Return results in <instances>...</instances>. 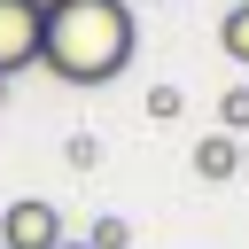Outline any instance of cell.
<instances>
[{
    "label": "cell",
    "mask_w": 249,
    "mask_h": 249,
    "mask_svg": "<svg viewBox=\"0 0 249 249\" xmlns=\"http://www.w3.org/2000/svg\"><path fill=\"white\" fill-rule=\"evenodd\" d=\"M218 124H226V132H249V86H233V93L218 101Z\"/></svg>",
    "instance_id": "52a82bcc"
},
{
    "label": "cell",
    "mask_w": 249,
    "mask_h": 249,
    "mask_svg": "<svg viewBox=\"0 0 249 249\" xmlns=\"http://www.w3.org/2000/svg\"><path fill=\"white\" fill-rule=\"evenodd\" d=\"M39 8L31 0H0V78H16L23 62H39Z\"/></svg>",
    "instance_id": "3957f363"
},
{
    "label": "cell",
    "mask_w": 249,
    "mask_h": 249,
    "mask_svg": "<svg viewBox=\"0 0 249 249\" xmlns=\"http://www.w3.org/2000/svg\"><path fill=\"white\" fill-rule=\"evenodd\" d=\"M179 109H187V101H179V86H156V93H148V117H156V124H163V117H179Z\"/></svg>",
    "instance_id": "ba28073f"
},
{
    "label": "cell",
    "mask_w": 249,
    "mask_h": 249,
    "mask_svg": "<svg viewBox=\"0 0 249 249\" xmlns=\"http://www.w3.org/2000/svg\"><path fill=\"white\" fill-rule=\"evenodd\" d=\"M226 8H233V0H226Z\"/></svg>",
    "instance_id": "5bb4252c"
},
{
    "label": "cell",
    "mask_w": 249,
    "mask_h": 249,
    "mask_svg": "<svg viewBox=\"0 0 249 249\" xmlns=\"http://www.w3.org/2000/svg\"><path fill=\"white\" fill-rule=\"evenodd\" d=\"M195 179H202V187L241 179V140H233V132H202V140H195Z\"/></svg>",
    "instance_id": "277c9868"
},
{
    "label": "cell",
    "mask_w": 249,
    "mask_h": 249,
    "mask_svg": "<svg viewBox=\"0 0 249 249\" xmlns=\"http://www.w3.org/2000/svg\"><path fill=\"white\" fill-rule=\"evenodd\" d=\"M0 249H62V210L39 202V195L8 202L0 210Z\"/></svg>",
    "instance_id": "7a4b0ae2"
},
{
    "label": "cell",
    "mask_w": 249,
    "mask_h": 249,
    "mask_svg": "<svg viewBox=\"0 0 249 249\" xmlns=\"http://www.w3.org/2000/svg\"><path fill=\"white\" fill-rule=\"evenodd\" d=\"M62 156H70V163H78V171H93V156H101V140H93V132H78V140H70V148H62Z\"/></svg>",
    "instance_id": "9c48e42d"
},
{
    "label": "cell",
    "mask_w": 249,
    "mask_h": 249,
    "mask_svg": "<svg viewBox=\"0 0 249 249\" xmlns=\"http://www.w3.org/2000/svg\"><path fill=\"white\" fill-rule=\"evenodd\" d=\"M31 8H39V16H54V8H62V0H31Z\"/></svg>",
    "instance_id": "30bf717a"
},
{
    "label": "cell",
    "mask_w": 249,
    "mask_h": 249,
    "mask_svg": "<svg viewBox=\"0 0 249 249\" xmlns=\"http://www.w3.org/2000/svg\"><path fill=\"white\" fill-rule=\"evenodd\" d=\"M0 101H8V78H0Z\"/></svg>",
    "instance_id": "7c38bea8"
},
{
    "label": "cell",
    "mask_w": 249,
    "mask_h": 249,
    "mask_svg": "<svg viewBox=\"0 0 249 249\" xmlns=\"http://www.w3.org/2000/svg\"><path fill=\"white\" fill-rule=\"evenodd\" d=\"M241 171H249V140H241Z\"/></svg>",
    "instance_id": "8fae6325"
},
{
    "label": "cell",
    "mask_w": 249,
    "mask_h": 249,
    "mask_svg": "<svg viewBox=\"0 0 249 249\" xmlns=\"http://www.w3.org/2000/svg\"><path fill=\"white\" fill-rule=\"evenodd\" d=\"M132 39L140 31H132V8L124 0H62L39 23V62L62 86H109V78H124Z\"/></svg>",
    "instance_id": "6da1fadb"
},
{
    "label": "cell",
    "mask_w": 249,
    "mask_h": 249,
    "mask_svg": "<svg viewBox=\"0 0 249 249\" xmlns=\"http://www.w3.org/2000/svg\"><path fill=\"white\" fill-rule=\"evenodd\" d=\"M62 249H86V241H62Z\"/></svg>",
    "instance_id": "4fadbf2b"
},
{
    "label": "cell",
    "mask_w": 249,
    "mask_h": 249,
    "mask_svg": "<svg viewBox=\"0 0 249 249\" xmlns=\"http://www.w3.org/2000/svg\"><path fill=\"white\" fill-rule=\"evenodd\" d=\"M124 241H132L124 218H93V233H86V249H124Z\"/></svg>",
    "instance_id": "8992f818"
},
{
    "label": "cell",
    "mask_w": 249,
    "mask_h": 249,
    "mask_svg": "<svg viewBox=\"0 0 249 249\" xmlns=\"http://www.w3.org/2000/svg\"><path fill=\"white\" fill-rule=\"evenodd\" d=\"M218 47H226V62H249V0H233V8H226Z\"/></svg>",
    "instance_id": "5b68a950"
}]
</instances>
